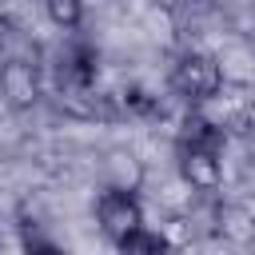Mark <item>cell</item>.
Returning a JSON list of instances; mask_svg holds the SVG:
<instances>
[{
    "label": "cell",
    "instance_id": "obj_1",
    "mask_svg": "<svg viewBox=\"0 0 255 255\" xmlns=\"http://www.w3.org/2000/svg\"><path fill=\"white\" fill-rule=\"evenodd\" d=\"M167 88H171V96L183 100L187 108L211 104V100L223 92V68H219V56L199 52V48L179 52L175 64H171V72H167Z\"/></svg>",
    "mask_w": 255,
    "mask_h": 255
},
{
    "label": "cell",
    "instance_id": "obj_2",
    "mask_svg": "<svg viewBox=\"0 0 255 255\" xmlns=\"http://www.w3.org/2000/svg\"><path fill=\"white\" fill-rule=\"evenodd\" d=\"M0 96L12 112H32L44 96V52L0 56Z\"/></svg>",
    "mask_w": 255,
    "mask_h": 255
},
{
    "label": "cell",
    "instance_id": "obj_3",
    "mask_svg": "<svg viewBox=\"0 0 255 255\" xmlns=\"http://www.w3.org/2000/svg\"><path fill=\"white\" fill-rule=\"evenodd\" d=\"M92 215H96V227L112 243H120V239H128L131 231L143 227V203H139V195L135 191H120V187H104L96 195V203H92Z\"/></svg>",
    "mask_w": 255,
    "mask_h": 255
},
{
    "label": "cell",
    "instance_id": "obj_4",
    "mask_svg": "<svg viewBox=\"0 0 255 255\" xmlns=\"http://www.w3.org/2000/svg\"><path fill=\"white\" fill-rule=\"evenodd\" d=\"M171 147L175 151H223L227 147V131H223V124H215L199 108H187V116L175 128Z\"/></svg>",
    "mask_w": 255,
    "mask_h": 255
},
{
    "label": "cell",
    "instance_id": "obj_5",
    "mask_svg": "<svg viewBox=\"0 0 255 255\" xmlns=\"http://www.w3.org/2000/svg\"><path fill=\"white\" fill-rule=\"evenodd\" d=\"M175 167L195 195H215L223 187V151H175Z\"/></svg>",
    "mask_w": 255,
    "mask_h": 255
},
{
    "label": "cell",
    "instance_id": "obj_6",
    "mask_svg": "<svg viewBox=\"0 0 255 255\" xmlns=\"http://www.w3.org/2000/svg\"><path fill=\"white\" fill-rule=\"evenodd\" d=\"M211 227L231 247H251L255 243V211L243 207V203H219L211 211Z\"/></svg>",
    "mask_w": 255,
    "mask_h": 255
},
{
    "label": "cell",
    "instance_id": "obj_7",
    "mask_svg": "<svg viewBox=\"0 0 255 255\" xmlns=\"http://www.w3.org/2000/svg\"><path fill=\"white\" fill-rule=\"evenodd\" d=\"M104 175H108V187H120V191H139L143 183V163L135 151L128 147H112L104 155Z\"/></svg>",
    "mask_w": 255,
    "mask_h": 255
},
{
    "label": "cell",
    "instance_id": "obj_8",
    "mask_svg": "<svg viewBox=\"0 0 255 255\" xmlns=\"http://www.w3.org/2000/svg\"><path fill=\"white\" fill-rule=\"evenodd\" d=\"M116 247H120V255H175L171 239H167L163 231H151V227L131 231V235H128V239H120Z\"/></svg>",
    "mask_w": 255,
    "mask_h": 255
},
{
    "label": "cell",
    "instance_id": "obj_9",
    "mask_svg": "<svg viewBox=\"0 0 255 255\" xmlns=\"http://www.w3.org/2000/svg\"><path fill=\"white\" fill-rule=\"evenodd\" d=\"M40 4H44L48 20L64 32H76L84 24V0H40Z\"/></svg>",
    "mask_w": 255,
    "mask_h": 255
},
{
    "label": "cell",
    "instance_id": "obj_10",
    "mask_svg": "<svg viewBox=\"0 0 255 255\" xmlns=\"http://www.w3.org/2000/svg\"><path fill=\"white\" fill-rule=\"evenodd\" d=\"M24 255H68V251L56 247V243L44 239V235H28V239H24Z\"/></svg>",
    "mask_w": 255,
    "mask_h": 255
},
{
    "label": "cell",
    "instance_id": "obj_11",
    "mask_svg": "<svg viewBox=\"0 0 255 255\" xmlns=\"http://www.w3.org/2000/svg\"><path fill=\"white\" fill-rule=\"evenodd\" d=\"M239 128H243V135L255 143V96L247 100V108H243V116H239Z\"/></svg>",
    "mask_w": 255,
    "mask_h": 255
}]
</instances>
